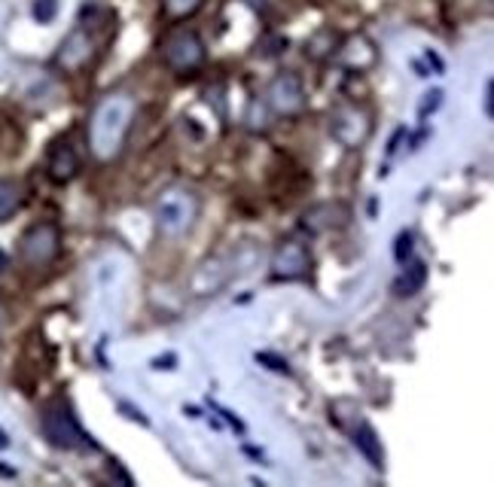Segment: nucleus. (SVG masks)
Listing matches in <instances>:
<instances>
[{
    "label": "nucleus",
    "mask_w": 494,
    "mask_h": 487,
    "mask_svg": "<svg viewBox=\"0 0 494 487\" xmlns=\"http://www.w3.org/2000/svg\"><path fill=\"white\" fill-rule=\"evenodd\" d=\"M153 216L165 238H180V234H187L198 220V195L187 186L162 189L153 202Z\"/></svg>",
    "instance_id": "2"
},
{
    "label": "nucleus",
    "mask_w": 494,
    "mask_h": 487,
    "mask_svg": "<svg viewBox=\"0 0 494 487\" xmlns=\"http://www.w3.org/2000/svg\"><path fill=\"white\" fill-rule=\"evenodd\" d=\"M162 55H165V65H168L175 74H193L205 65L207 49L196 31H177L165 40Z\"/></svg>",
    "instance_id": "6"
},
{
    "label": "nucleus",
    "mask_w": 494,
    "mask_h": 487,
    "mask_svg": "<svg viewBox=\"0 0 494 487\" xmlns=\"http://www.w3.org/2000/svg\"><path fill=\"white\" fill-rule=\"evenodd\" d=\"M424 98H428V101L421 104V116H428V110H437V107H439V98H443V92L433 89L430 94H424Z\"/></svg>",
    "instance_id": "21"
},
{
    "label": "nucleus",
    "mask_w": 494,
    "mask_h": 487,
    "mask_svg": "<svg viewBox=\"0 0 494 487\" xmlns=\"http://www.w3.org/2000/svg\"><path fill=\"white\" fill-rule=\"evenodd\" d=\"M394 256H397V263H406V259L412 256V234H409V232H403L400 238H397Z\"/></svg>",
    "instance_id": "19"
},
{
    "label": "nucleus",
    "mask_w": 494,
    "mask_h": 487,
    "mask_svg": "<svg viewBox=\"0 0 494 487\" xmlns=\"http://www.w3.org/2000/svg\"><path fill=\"white\" fill-rule=\"evenodd\" d=\"M257 360L259 363H268V369H275V372H284V375H287V363L284 360H278V356H268V353H257Z\"/></svg>",
    "instance_id": "20"
},
{
    "label": "nucleus",
    "mask_w": 494,
    "mask_h": 487,
    "mask_svg": "<svg viewBox=\"0 0 494 487\" xmlns=\"http://www.w3.org/2000/svg\"><path fill=\"white\" fill-rule=\"evenodd\" d=\"M132 119H135V101L132 94L114 92L104 94L95 104L92 119H89V146L95 153V159L101 162H114L126 146V137L132 132Z\"/></svg>",
    "instance_id": "1"
},
{
    "label": "nucleus",
    "mask_w": 494,
    "mask_h": 487,
    "mask_svg": "<svg viewBox=\"0 0 494 487\" xmlns=\"http://www.w3.org/2000/svg\"><path fill=\"white\" fill-rule=\"evenodd\" d=\"M22 207V186L15 180H0V223Z\"/></svg>",
    "instance_id": "16"
},
{
    "label": "nucleus",
    "mask_w": 494,
    "mask_h": 487,
    "mask_svg": "<svg viewBox=\"0 0 494 487\" xmlns=\"http://www.w3.org/2000/svg\"><path fill=\"white\" fill-rule=\"evenodd\" d=\"M339 34H336L333 28H320L315 31L311 37L306 40V58L308 61H327L333 58L336 52H339Z\"/></svg>",
    "instance_id": "14"
},
{
    "label": "nucleus",
    "mask_w": 494,
    "mask_h": 487,
    "mask_svg": "<svg viewBox=\"0 0 494 487\" xmlns=\"http://www.w3.org/2000/svg\"><path fill=\"white\" fill-rule=\"evenodd\" d=\"M424 283H428V265L415 259V263L406 265L403 274L394 281V293L397 295H415V293H421Z\"/></svg>",
    "instance_id": "15"
},
{
    "label": "nucleus",
    "mask_w": 494,
    "mask_h": 487,
    "mask_svg": "<svg viewBox=\"0 0 494 487\" xmlns=\"http://www.w3.org/2000/svg\"><path fill=\"white\" fill-rule=\"evenodd\" d=\"M92 52H95L92 37L83 28H76L62 40V46H58V52H55V65L62 67L65 74H74L92 58Z\"/></svg>",
    "instance_id": "10"
},
{
    "label": "nucleus",
    "mask_w": 494,
    "mask_h": 487,
    "mask_svg": "<svg viewBox=\"0 0 494 487\" xmlns=\"http://www.w3.org/2000/svg\"><path fill=\"white\" fill-rule=\"evenodd\" d=\"M46 171H49V180L58 183V186H65V183H71L76 177V171H80V159H76V150L71 144H55L49 150V162H46Z\"/></svg>",
    "instance_id": "12"
},
{
    "label": "nucleus",
    "mask_w": 494,
    "mask_h": 487,
    "mask_svg": "<svg viewBox=\"0 0 494 487\" xmlns=\"http://www.w3.org/2000/svg\"><path fill=\"white\" fill-rule=\"evenodd\" d=\"M205 0H162V13L165 19L171 22H180V19H189V15H196L202 10Z\"/></svg>",
    "instance_id": "17"
},
{
    "label": "nucleus",
    "mask_w": 494,
    "mask_h": 487,
    "mask_svg": "<svg viewBox=\"0 0 494 487\" xmlns=\"http://www.w3.org/2000/svg\"><path fill=\"white\" fill-rule=\"evenodd\" d=\"M43 436L52 448H62V451H86V448H95V442L86 436L83 426L76 423V417L71 414V408L65 403H55L43 412Z\"/></svg>",
    "instance_id": "4"
},
{
    "label": "nucleus",
    "mask_w": 494,
    "mask_h": 487,
    "mask_svg": "<svg viewBox=\"0 0 494 487\" xmlns=\"http://www.w3.org/2000/svg\"><path fill=\"white\" fill-rule=\"evenodd\" d=\"M491 98H494V83H485V116H491Z\"/></svg>",
    "instance_id": "22"
},
{
    "label": "nucleus",
    "mask_w": 494,
    "mask_h": 487,
    "mask_svg": "<svg viewBox=\"0 0 494 487\" xmlns=\"http://www.w3.org/2000/svg\"><path fill=\"white\" fill-rule=\"evenodd\" d=\"M6 448H10V436H6V432L0 430V451H6Z\"/></svg>",
    "instance_id": "23"
},
{
    "label": "nucleus",
    "mask_w": 494,
    "mask_h": 487,
    "mask_svg": "<svg viewBox=\"0 0 494 487\" xmlns=\"http://www.w3.org/2000/svg\"><path fill=\"white\" fill-rule=\"evenodd\" d=\"M62 250V232L55 223H37L22 234L19 256L28 268H46Z\"/></svg>",
    "instance_id": "5"
},
{
    "label": "nucleus",
    "mask_w": 494,
    "mask_h": 487,
    "mask_svg": "<svg viewBox=\"0 0 494 487\" xmlns=\"http://www.w3.org/2000/svg\"><path fill=\"white\" fill-rule=\"evenodd\" d=\"M266 101L278 116H287V119L299 116V113L306 110V89H302L299 74H293V71L275 74L272 83H268Z\"/></svg>",
    "instance_id": "7"
},
{
    "label": "nucleus",
    "mask_w": 494,
    "mask_h": 487,
    "mask_svg": "<svg viewBox=\"0 0 494 487\" xmlns=\"http://www.w3.org/2000/svg\"><path fill=\"white\" fill-rule=\"evenodd\" d=\"M329 134L339 141L345 150H360L372 134V116L363 104L342 101L329 113Z\"/></svg>",
    "instance_id": "3"
},
{
    "label": "nucleus",
    "mask_w": 494,
    "mask_h": 487,
    "mask_svg": "<svg viewBox=\"0 0 494 487\" xmlns=\"http://www.w3.org/2000/svg\"><path fill=\"white\" fill-rule=\"evenodd\" d=\"M339 58L348 71L363 74V71H369V67H376L378 52H376V43H372L367 34H354V37L339 43Z\"/></svg>",
    "instance_id": "11"
},
{
    "label": "nucleus",
    "mask_w": 494,
    "mask_h": 487,
    "mask_svg": "<svg viewBox=\"0 0 494 487\" xmlns=\"http://www.w3.org/2000/svg\"><path fill=\"white\" fill-rule=\"evenodd\" d=\"M311 268V253L306 244L299 241H284L272 253V277L275 281H299Z\"/></svg>",
    "instance_id": "8"
},
{
    "label": "nucleus",
    "mask_w": 494,
    "mask_h": 487,
    "mask_svg": "<svg viewBox=\"0 0 494 487\" xmlns=\"http://www.w3.org/2000/svg\"><path fill=\"white\" fill-rule=\"evenodd\" d=\"M351 436H354V445L360 448V454L369 460L372 469H385V451H381V439L376 436V430H372L369 423H360Z\"/></svg>",
    "instance_id": "13"
},
{
    "label": "nucleus",
    "mask_w": 494,
    "mask_h": 487,
    "mask_svg": "<svg viewBox=\"0 0 494 487\" xmlns=\"http://www.w3.org/2000/svg\"><path fill=\"white\" fill-rule=\"evenodd\" d=\"M31 15H34V22L49 25L58 15V0H34Z\"/></svg>",
    "instance_id": "18"
},
{
    "label": "nucleus",
    "mask_w": 494,
    "mask_h": 487,
    "mask_svg": "<svg viewBox=\"0 0 494 487\" xmlns=\"http://www.w3.org/2000/svg\"><path fill=\"white\" fill-rule=\"evenodd\" d=\"M351 220V211L348 204L342 202H324V204H315L302 214V229L311 232V234H320V232H333V229H342L348 225Z\"/></svg>",
    "instance_id": "9"
}]
</instances>
